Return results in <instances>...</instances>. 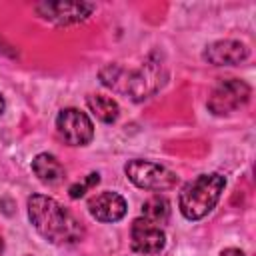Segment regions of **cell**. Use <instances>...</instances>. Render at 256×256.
Returning a JSON list of instances; mask_svg holds the SVG:
<instances>
[{
	"instance_id": "cell-13",
	"label": "cell",
	"mask_w": 256,
	"mask_h": 256,
	"mask_svg": "<svg viewBox=\"0 0 256 256\" xmlns=\"http://www.w3.org/2000/svg\"><path fill=\"white\" fill-rule=\"evenodd\" d=\"M142 218L154 222V224H166L170 218V202L164 196H152L142 204Z\"/></svg>"
},
{
	"instance_id": "cell-2",
	"label": "cell",
	"mask_w": 256,
	"mask_h": 256,
	"mask_svg": "<svg viewBox=\"0 0 256 256\" xmlns=\"http://www.w3.org/2000/svg\"><path fill=\"white\" fill-rule=\"evenodd\" d=\"M102 84L128 94L134 102H142L154 96L166 82L168 70L158 54H150L138 70L124 72L118 64H108L100 70Z\"/></svg>"
},
{
	"instance_id": "cell-4",
	"label": "cell",
	"mask_w": 256,
	"mask_h": 256,
	"mask_svg": "<svg viewBox=\"0 0 256 256\" xmlns=\"http://www.w3.org/2000/svg\"><path fill=\"white\" fill-rule=\"evenodd\" d=\"M124 172L132 184H136L142 190H152V192L170 190L178 182L176 172L168 170L162 164L150 162V160H130L126 162Z\"/></svg>"
},
{
	"instance_id": "cell-17",
	"label": "cell",
	"mask_w": 256,
	"mask_h": 256,
	"mask_svg": "<svg viewBox=\"0 0 256 256\" xmlns=\"http://www.w3.org/2000/svg\"><path fill=\"white\" fill-rule=\"evenodd\" d=\"M2 250H4V242H2V238H0V254H2Z\"/></svg>"
},
{
	"instance_id": "cell-15",
	"label": "cell",
	"mask_w": 256,
	"mask_h": 256,
	"mask_svg": "<svg viewBox=\"0 0 256 256\" xmlns=\"http://www.w3.org/2000/svg\"><path fill=\"white\" fill-rule=\"evenodd\" d=\"M220 256H246V254L242 250H238V248H226V250L220 252Z\"/></svg>"
},
{
	"instance_id": "cell-16",
	"label": "cell",
	"mask_w": 256,
	"mask_h": 256,
	"mask_svg": "<svg viewBox=\"0 0 256 256\" xmlns=\"http://www.w3.org/2000/svg\"><path fill=\"white\" fill-rule=\"evenodd\" d=\"M4 112V98H2V94H0V114Z\"/></svg>"
},
{
	"instance_id": "cell-9",
	"label": "cell",
	"mask_w": 256,
	"mask_h": 256,
	"mask_svg": "<svg viewBox=\"0 0 256 256\" xmlns=\"http://www.w3.org/2000/svg\"><path fill=\"white\" fill-rule=\"evenodd\" d=\"M248 46L238 40H218L206 46L204 60L214 66H236L248 58Z\"/></svg>"
},
{
	"instance_id": "cell-7",
	"label": "cell",
	"mask_w": 256,
	"mask_h": 256,
	"mask_svg": "<svg viewBox=\"0 0 256 256\" xmlns=\"http://www.w3.org/2000/svg\"><path fill=\"white\" fill-rule=\"evenodd\" d=\"M36 12L52 24L68 26V24L86 20L94 12V4L90 2H40L36 6Z\"/></svg>"
},
{
	"instance_id": "cell-8",
	"label": "cell",
	"mask_w": 256,
	"mask_h": 256,
	"mask_svg": "<svg viewBox=\"0 0 256 256\" xmlns=\"http://www.w3.org/2000/svg\"><path fill=\"white\" fill-rule=\"evenodd\" d=\"M130 238H132V250L140 254H160L166 246L164 230L146 218H136L132 222Z\"/></svg>"
},
{
	"instance_id": "cell-12",
	"label": "cell",
	"mask_w": 256,
	"mask_h": 256,
	"mask_svg": "<svg viewBox=\"0 0 256 256\" xmlns=\"http://www.w3.org/2000/svg\"><path fill=\"white\" fill-rule=\"evenodd\" d=\"M86 104L88 108L94 112L96 118H100L102 122H114L120 114V108L116 104V100H112L110 96H104V94H90L86 98Z\"/></svg>"
},
{
	"instance_id": "cell-14",
	"label": "cell",
	"mask_w": 256,
	"mask_h": 256,
	"mask_svg": "<svg viewBox=\"0 0 256 256\" xmlns=\"http://www.w3.org/2000/svg\"><path fill=\"white\" fill-rule=\"evenodd\" d=\"M98 182H100V174H98V172H92V174H88L82 182L72 184L70 190H68V194H70V198H82V196H84L90 188H94Z\"/></svg>"
},
{
	"instance_id": "cell-10",
	"label": "cell",
	"mask_w": 256,
	"mask_h": 256,
	"mask_svg": "<svg viewBox=\"0 0 256 256\" xmlns=\"http://www.w3.org/2000/svg\"><path fill=\"white\" fill-rule=\"evenodd\" d=\"M126 200L116 192H100L88 200L90 214L100 222H118L126 214Z\"/></svg>"
},
{
	"instance_id": "cell-5",
	"label": "cell",
	"mask_w": 256,
	"mask_h": 256,
	"mask_svg": "<svg viewBox=\"0 0 256 256\" xmlns=\"http://www.w3.org/2000/svg\"><path fill=\"white\" fill-rule=\"evenodd\" d=\"M250 94L252 90L244 80H238V78L220 80L208 96V110L216 116H228L238 108L246 106V102L250 100Z\"/></svg>"
},
{
	"instance_id": "cell-3",
	"label": "cell",
	"mask_w": 256,
	"mask_h": 256,
	"mask_svg": "<svg viewBox=\"0 0 256 256\" xmlns=\"http://www.w3.org/2000/svg\"><path fill=\"white\" fill-rule=\"evenodd\" d=\"M226 186V178L222 174H202L188 182L178 198L180 212L188 220L204 218L220 200V194Z\"/></svg>"
},
{
	"instance_id": "cell-1",
	"label": "cell",
	"mask_w": 256,
	"mask_h": 256,
	"mask_svg": "<svg viewBox=\"0 0 256 256\" xmlns=\"http://www.w3.org/2000/svg\"><path fill=\"white\" fill-rule=\"evenodd\" d=\"M28 218L42 238L52 244H76L84 236L82 224L54 198L34 194L28 198Z\"/></svg>"
},
{
	"instance_id": "cell-11",
	"label": "cell",
	"mask_w": 256,
	"mask_h": 256,
	"mask_svg": "<svg viewBox=\"0 0 256 256\" xmlns=\"http://www.w3.org/2000/svg\"><path fill=\"white\" fill-rule=\"evenodd\" d=\"M32 170H34V174L38 176L40 182L50 184V186L60 184L64 180V176H66L64 166L58 162L56 156H52L48 152H42L32 160Z\"/></svg>"
},
{
	"instance_id": "cell-6",
	"label": "cell",
	"mask_w": 256,
	"mask_h": 256,
	"mask_svg": "<svg viewBox=\"0 0 256 256\" xmlns=\"http://www.w3.org/2000/svg\"><path fill=\"white\" fill-rule=\"evenodd\" d=\"M58 134L70 146H86L94 136V126L88 114L80 112L78 108H64L56 116Z\"/></svg>"
}]
</instances>
